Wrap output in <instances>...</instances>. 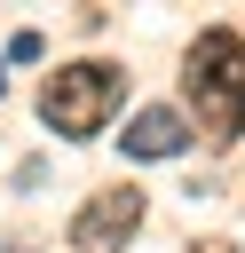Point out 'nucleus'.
<instances>
[{
	"mask_svg": "<svg viewBox=\"0 0 245 253\" xmlns=\"http://www.w3.org/2000/svg\"><path fill=\"white\" fill-rule=\"evenodd\" d=\"M182 95H190V119H198L213 142H229V134L245 126V40H237L229 24H205V32L190 40V55H182Z\"/></svg>",
	"mask_w": 245,
	"mask_h": 253,
	"instance_id": "1",
	"label": "nucleus"
},
{
	"mask_svg": "<svg viewBox=\"0 0 245 253\" xmlns=\"http://www.w3.org/2000/svg\"><path fill=\"white\" fill-rule=\"evenodd\" d=\"M119 95H126V71H119V63H103V55H87V63H55V71L40 79V119H47L63 142H87V134L111 126Z\"/></svg>",
	"mask_w": 245,
	"mask_h": 253,
	"instance_id": "2",
	"label": "nucleus"
},
{
	"mask_svg": "<svg viewBox=\"0 0 245 253\" xmlns=\"http://www.w3.org/2000/svg\"><path fill=\"white\" fill-rule=\"evenodd\" d=\"M134 229H142V190H134V182H111V190H95V198L79 206L71 245H79V253H111V245H126Z\"/></svg>",
	"mask_w": 245,
	"mask_h": 253,
	"instance_id": "3",
	"label": "nucleus"
},
{
	"mask_svg": "<svg viewBox=\"0 0 245 253\" xmlns=\"http://www.w3.org/2000/svg\"><path fill=\"white\" fill-rule=\"evenodd\" d=\"M119 142H126L134 158H174V150L190 142V126H182V111H166V103H158V111H134V126H126Z\"/></svg>",
	"mask_w": 245,
	"mask_h": 253,
	"instance_id": "4",
	"label": "nucleus"
},
{
	"mask_svg": "<svg viewBox=\"0 0 245 253\" xmlns=\"http://www.w3.org/2000/svg\"><path fill=\"white\" fill-rule=\"evenodd\" d=\"M190 253H237V245H221V237H198V245H190Z\"/></svg>",
	"mask_w": 245,
	"mask_h": 253,
	"instance_id": "5",
	"label": "nucleus"
}]
</instances>
